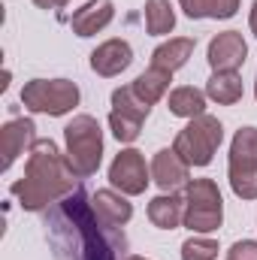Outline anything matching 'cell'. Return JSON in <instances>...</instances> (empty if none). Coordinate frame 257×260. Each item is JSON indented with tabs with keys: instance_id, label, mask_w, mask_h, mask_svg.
<instances>
[{
	"instance_id": "obj_1",
	"label": "cell",
	"mask_w": 257,
	"mask_h": 260,
	"mask_svg": "<svg viewBox=\"0 0 257 260\" xmlns=\"http://www.w3.org/2000/svg\"><path fill=\"white\" fill-rule=\"evenodd\" d=\"M46 239L55 260H124L127 236L121 227L106 224L97 212L91 194L79 185L73 194L58 200L43 215Z\"/></svg>"
},
{
	"instance_id": "obj_2",
	"label": "cell",
	"mask_w": 257,
	"mask_h": 260,
	"mask_svg": "<svg viewBox=\"0 0 257 260\" xmlns=\"http://www.w3.org/2000/svg\"><path fill=\"white\" fill-rule=\"evenodd\" d=\"M79 185L82 179H76L61 148L52 139H37L27 154L24 176L12 182V197L24 212H43L58 200H64L67 194H73Z\"/></svg>"
},
{
	"instance_id": "obj_3",
	"label": "cell",
	"mask_w": 257,
	"mask_h": 260,
	"mask_svg": "<svg viewBox=\"0 0 257 260\" xmlns=\"http://www.w3.org/2000/svg\"><path fill=\"white\" fill-rule=\"evenodd\" d=\"M67 164L76 179H91L103 164V130L94 115H76L64 127Z\"/></svg>"
},
{
	"instance_id": "obj_4",
	"label": "cell",
	"mask_w": 257,
	"mask_h": 260,
	"mask_svg": "<svg viewBox=\"0 0 257 260\" xmlns=\"http://www.w3.org/2000/svg\"><path fill=\"white\" fill-rule=\"evenodd\" d=\"M224 142V124L215 118V115H197L191 118L185 127L176 133V154L188 164V167H209L215 151L221 148Z\"/></svg>"
},
{
	"instance_id": "obj_5",
	"label": "cell",
	"mask_w": 257,
	"mask_h": 260,
	"mask_svg": "<svg viewBox=\"0 0 257 260\" xmlns=\"http://www.w3.org/2000/svg\"><path fill=\"white\" fill-rule=\"evenodd\" d=\"M224 221V200L212 179H191L185 185V227L191 233H215Z\"/></svg>"
},
{
	"instance_id": "obj_6",
	"label": "cell",
	"mask_w": 257,
	"mask_h": 260,
	"mask_svg": "<svg viewBox=\"0 0 257 260\" xmlns=\"http://www.w3.org/2000/svg\"><path fill=\"white\" fill-rule=\"evenodd\" d=\"M79 85L70 79H30L21 88V103L30 112L61 118L79 106Z\"/></svg>"
},
{
	"instance_id": "obj_7",
	"label": "cell",
	"mask_w": 257,
	"mask_h": 260,
	"mask_svg": "<svg viewBox=\"0 0 257 260\" xmlns=\"http://www.w3.org/2000/svg\"><path fill=\"white\" fill-rule=\"evenodd\" d=\"M230 188L239 200H257V127H239L230 142Z\"/></svg>"
},
{
	"instance_id": "obj_8",
	"label": "cell",
	"mask_w": 257,
	"mask_h": 260,
	"mask_svg": "<svg viewBox=\"0 0 257 260\" xmlns=\"http://www.w3.org/2000/svg\"><path fill=\"white\" fill-rule=\"evenodd\" d=\"M109 182H112V188H118L121 194H127V197L145 194V188H148L151 179H148V167H145L142 151L121 148L115 154V160L109 164Z\"/></svg>"
},
{
	"instance_id": "obj_9",
	"label": "cell",
	"mask_w": 257,
	"mask_h": 260,
	"mask_svg": "<svg viewBox=\"0 0 257 260\" xmlns=\"http://www.w3.org/2000/svg\"><path fill=\"white\" fill-rule=\"evenodd\" d=\"M209 67L215 73H236L248 58V43L239 30H224L209 43Z\"/></svg>"
},
{
	"instance_id": "obj_10",
	"label": "cell",
	"mask_w": 257,
	"mask_h": 260,
	"mask_svg": "<svg viewBox=\"0 0 257 260\" xmlns=\"http://www.w3.org/2000/svg\"><path fill=\"white\" fill-rule=\"evenodd\" d=\"M188 170H191V167L176 154V148H160V151L151 157V182H154L164 194H173V191H179L182 185H188V182H191Z\"/></svg>"
},
{
	"instance_id": "obj_11",
	"label": "cell",
	"mask_w": 257,
	"mask_h": 260,
	"mask_svg": "<svg viewBox=\"0 0 257 260\" xmlns=\"http://www.w3.org/2000/svg\"><path fill=\"white\" fill-rule=\"evenodd\" d=\"M37 142V124L30 118H12L0 130V154H3V173L18 160V154H24V148L30 151Z\"/></svg>"
},
{
	"instance_id": "obj_12",
	"label": "cell",
	"mask_w": 257,
	"mask_h": 260,
	"mask_svg": "<svg viewBox=\"0 0 257 260\" xmlns=\"http://www.w3.org/2000/svg\"><path fill=\"white\" fill-rule=\"evenodd\" d=\"M130 64H133V49L127 40H106L91 52V70L103 79L121 76Z\"/></svg>"
},
{
	"instance_id": "obj_13",
	"label": "cell",
	"mask_w": 257,
	"mask_h": 260,
	"mask_svg": "<svg viewBox=\"0 0 257 260\" xmlns=\"http://www.w3.org/2000/svg\"><path fill=\"white\" fill-rule=\"evenodd\" d=\"M112 18H115V6H112V0H88L82 9L73 12L70 27H73L76 37H94V34H100Z\"/></svg>"
},
{
	"instance_id": "obj_14",
	"label": "cell",
	"mask_w": 257,
	"mask_h": 260,
	"mask_svg": "<svg viewBox=\"0 0 257 260\" xmlns=\"http://www.w3.org/2000/svg\"><path fill=\"white\" fill-rule=\"evenodd\" d=\"M194 49H197V40L194 37H170L167 43H160L154 52H151V67H160V70H182V67L191 61Z\"/></svg>"
},
{
	"instance_id": "obj_15",
	"label": "cell",
	"mask_w": 257,
	"mask_h": 260,
	"mask_svg": "<svg viewBox=\"0 0 257 260\" xmlns=\"http://www.w3.org/2000/svg\"><path fill=\"white\" fill-rule=\"evenodd\" d=\"M91 203H94V212L112 227H124L133 218V203H127V194H118L112 188H103V191L91 194Z\"/></svg>"
},
{
	"instance_id": "obj_16",
	"label": "cell",
	"mask_w": 257,
	"mask_h": 260,
	"mask_svg": "<svg viewBox=\"0 0 257 260\" xmlns=\"http://www.w3.org/2000/svg\"><path fill=\"white\" fill-rule=\"evenodd\" d=\"M148 221L157 230H176L185 221V194H160L148 203Z\"/></svg>"
},
{
	"instance_id": "obj_17",
	"label": "cell",
	"mask_w": 257,
	"mask_h": 260,
	"mask_svg": "<svg viewBox=\"0 0 257 260\" xmlns=\"http://www.w3.org/2000/svg\"><path fill=\"white\" fill-rule=\"evenodd\" d=\"M170 82H173V73H170V70L148 67L145 73H139V76L133 79V91H136V97H139L142 103L154 106L157 100H164V97H167Z\"/></svg>"
},
{
	"instance_id": "obj_18",
	"label": "cell",
	"mask_w": 257,
	"mask_h": 260,
	"mask_svg": "<svg viewBox=\"0 0 257 260\" xmlns=\"http://www.w3.org/2000/svg\"><path fill=\"white\" fill-rule=\"evenodd\" d=\"M245 88H242V76L239 73H212V79L206 82V97L215 100L218 106H236L242 100Z\"/></svg>"
},
{
	"instance_id": "obj_19",
	"label": "cell",
	"mask_w": 257,
	"mask_h": 260,
	"mask_svg": "<svg viewBox=\"0 0 257 260\" xmlns=\"http://www.w3.org/2000/svg\"><path fill=\"white\" fill-rule=\"evenodd\" d=\"M167 109L179 118H197L206 112V91L194 88V85H182L176 91H170V100H167Z\"/></svg>"
},
{
	"instance_id": "obj_20",
	"label": "cell",
	"mask_w": 257,
	"mask_h": 260,
	"mask_svg": "<svg viewBox=\"0 0 257 260\" xmlns=\"http://www.w3.org/2000/svg\"><path fill=\"white\" fill-rule=\"evenodd\" d=\"M242 0H179L188 18H233Z\"/></svg>"
},
{
	"instance_id": "obj_21",
	"label": "cell",
	"mask_w": 257,
	"mask_h": 260,
	"mask_svg": "<svg viewBox=\"0 0 257 260\" xmlns=\"http://www.w3.org/2000/svg\"><path fill=\"white\" fill-rule=\"evenodd\" d=\"M176 27V9L170 0H145V30L151 37H167Z\"/></svg>"
},
{
	"instance_id": "obj_22",
	"label": "cell",
	"mask_w": 257,
	"mask_h": 260,
	"mask_svg": "<svg viewBox=\"0 0 257 260\" xmlns=\"http://www.w3.org/2000/svg\"><path fill=\"white\" fill-rule=\"evenodd\" d=\"M112 112L130 115V118H136V121H145L148 112H151V106L136 97L133 85H124V88H115V91H112Z\"/></svg>"
},
{
	"instance_id": "obj_23",
	"label": "cell",
	"mask_w": 257,
	"mask_h": 260,
	"mask_svg": "<svg viewBox=\"0 0 257 260\" xmlns=\"http://www.w3.org/2000/svg\"><path fill=\"white\" fill-rule=\"evenodd\" d=\"M218 257V242L209 236H197L182 242V260H215Z\"/></svg>"
},
{
	"instance_id": "obj_24",
	"label": "cell",
	"mask_w": 257,
	"mask_h": 260,
	"mask_svg": "<svg viewBox=\"0 0 257 260\" xmlns=\"http://www.w3.org/2000/svg\"><path fill=\"white\" fill-rule=\"evenodd\" d=\"M109 127H112V136L118 142H136L139 133H142V121L121 115V112H109Z\"/></svg>"
},
{
	"instance_id": "obj_25",
	"label": "cell",
	"mask_w": 257,
	"mask_h": 260,
	"mask_svg": "<svg viewBox=\"0 0 257 260\" xmlns=\"http://www.w3.org/2000/svg\"><path fill=\"white\" fill-rule=\"evenodd\" d=\"M227 260H257V242L254 239H239L227 248Z\"/></svg>"
},
{
	"instance_id": "obj_26",
	"label": "cell",
	"mask_w": 257,
	"mask_h": 260,
	"mask_svg": "<svg viewBox=\"0 0 257 260\" xmlns=\"http://www.w3.org/2000/svg\"><path fill=\"white\" fill-rule=\"evenodd\" d=\"M40 9H64L67 6V0H34Z\"/></svg>"
},
{
	"instance_id": "obj_27",
	"label": "cell",
	"mask_w": 257,
	"mask_h": 260,
	"mask_svg": "<svg viewBox=\"0 0 257 260\" xmlns=\"http://www.w3.org/2000/svg\"><path fill=\"white\" fill-rule=\"evenodd\" d=\"M248 24H251V34L257 37V0L251 3V18H248Z\"/></svg>"
},
{
	"instance_id": "obj_28",
	"label": "cell",
	"mask_w": 257,
	"mask_h": 260,
	"mask_svg": "<svg viewBox=\"0 0 257 260\" xmlns=\"http://www.w3.org/2000/svg\"><path fill=\"white\" fill-rule=\"evenodd\" d=\"M124 260H148V257H139V254H127Z\"/></svg>"
},
{
	"instance_id": "obj_29",
	"label": "cell",
	"mask_w": 257,
	"mask_h": 260,
	"mask_svg": "<svg viewBox=\"0 0 257 260\" xmlns=\"http://www.w3.org/2000/svg\"><path fill=\"white\" fill-rule=\"evenodd\" d=\"M254 97H257V76H254Z\"/></svg>"
}]
</instances>
